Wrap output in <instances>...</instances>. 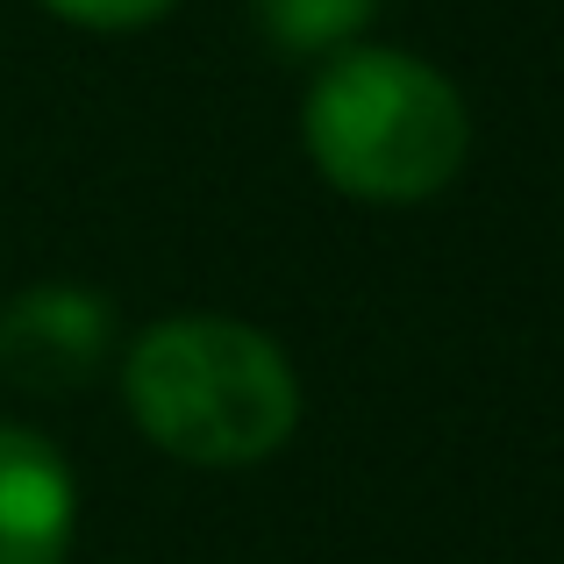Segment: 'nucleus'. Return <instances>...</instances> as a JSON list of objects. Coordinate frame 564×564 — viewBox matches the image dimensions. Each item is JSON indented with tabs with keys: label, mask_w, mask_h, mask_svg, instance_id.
Listing matches in <instances>:
<instances>
[{
	"label": "nucleus",
	"mask_w": 564,
	"mask_h": 564,
	"mask_svg": "<svg viewBox=\"0 0 564 564\" xmlns=\"http://www.w3.org/2000/svg\"><path fill=\"white\" fill-rule=\"evenodd\" d=\"M122 400L165 457L207 471L286 451L301 422V379L286 350L236 315L151 322L122 358Z\"/></svg>",
	"instance_id": "nucleus-1"
},
{
	"label": "nucleus",
	"mask_w": 564,
	"mask_h": 564,
	"mask_svg": "<svg viewBox=\"0 0 564 564\" xmlns=\"http://www.w3.org/2000/svg\"><path fill=\"white\" fill-rule=\"evenodd\" d=\"M79 529V486L51 436L0 422V564H65Z\"/></svg>",
	"instance_id": "nucleus-4"
},
{
	"label": "nucleus",
	"mask_w": 564,
	"mask_h": 564,
	"mask_svg": "<svg viewBox=\"0 0 564 564\" xmlns=\"http://www.w3.org/2000/svg\"><path fill=\"white\" fill-rule=\"evenodd\" d=\"M36 8H51L57 22H72V29H100V36H115V29L158 22L172 0H36Z\"/></svg>",
	"instance_id": "nucleus-6"
},
{
	"label": "nucleus",
	"mask_w": 564,
	"mask_h": 564,
	"mask_svg": "<svg viewBox=\"0 0 564 564\" xmlns=\"http://www.w3.org/2000/svg\"><path fill=\"white\" fill-rule=\"evenodd\" d=\"M301 137L336 193L372 207H414L465 172L471 115L429 57L350 43L322 57L301 108Z\"/></svg>",
	"instance_id": "nucleus-2"
},
{
	"label": "nucleus",
	"mask_w": 564,
	"mask_h": 564,
	"mask_svg": "<svg viewBox=\"0 0 564 564\" xmlns=\"http://www.w3.org/2000/svg\"><path fill=\"white\" fill-rule=\"evenodd\" d=\"M250 8L286 57H336L372 29L379 0H250Z\"/></svg>",
	"instance_id": "nucleus-5"
},
{
	"label": "nucleus",
	"mask_w": 564,
	"mask_h": 564,
	"mask_svg": "<svg viewBox=\"0 0 564 564\" xmlns=\"http://www.w3.org/2000/svg\"><path fill=\"white\" fill-rule=\"evenodd\" d=\"M115 358V301L94 286H22L0 307V379L22 393H79Z\"/></svg>",
	"instance_id": "nucleus-3"
}]
</instances>
